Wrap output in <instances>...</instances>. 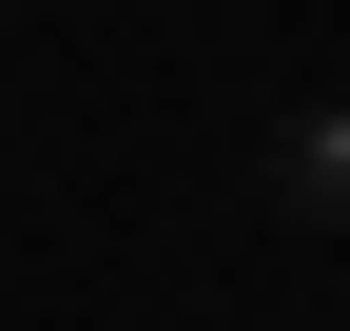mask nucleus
<instances>
[{"mask_svg":"<svg viewBox=\"0 0 350 331\" xmlns=\"http://www.w3.org/2000/svg\"><path fill=\"white\" fill-rule=\"evenodd\" d=\"M273 176H292V215H350V117H331V98L292 117V156H273Z\"/></svg>","mask_w":350,"mask_h":331,"instance_id":"nucleus-1","label":"nucleus"},{"mask_svg":"<svg viewBox=\"0 0 350 331\" xmlns=\"http://www.w3.org/2000/svg\"><path fill=\"white\" fill-rule=\"evenodd\" d=\"M331 117H350V78H331Z\"/></svg>","mask_w":350,"mask_h":331,"instance_id":"nucleus-2","label":"nucleus"}]
</instances>
